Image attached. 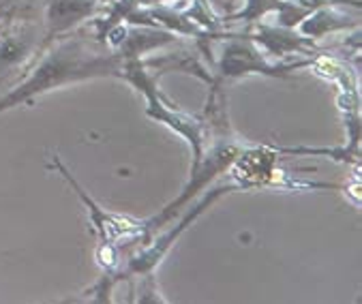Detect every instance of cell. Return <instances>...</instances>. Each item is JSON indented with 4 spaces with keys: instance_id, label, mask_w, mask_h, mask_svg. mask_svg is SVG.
Masks as SVG:
<instances>
[{
    "instance_id": "obj_9",
    "label": "cell",
    "mask_w": 362,
    "mask_h": 304,
    "mask_svg": "<svg viewBox=\"0 0 362 304\" xmlns=\"http://www.w3.org/2000/svg\"><path fill=\"white\" fill-rule=\"evenodd\" d=\"M251 41H255L268 56H274L276 60H283L287 56H317L324 54L317 45V41L305 37L298 33V28H285L279 24H264L257 22L247 33Z\"/></svg>"
},
{
    "instance_id": "obj_11",
    "label": "cell",
    "mask_w": 362,
    "mask_h": 304,
    "mask_svg": "<svg viewBox=\"0 0 362 304\" xmlns=\"http://www.w3.org/2000/svg\"><path fill=\"white\" fill-rule=\"evenodd\" d=\"M144 64H146V69L155 71V75L176 71V73H189V75H193V78L206 82L208 86L214 82V75L208 73V69L204 66V62L195 54H185V52L163 54V56H157L153 60H144Z\"/></svg>"
},
{
    "instance_id": "obj_4",
    "label": "cell",
    "mask_w": 362,
    "mask_h": 304,
    "mask_svg": "<svg viewBox=\"0 0 362 304\" xmlns=\"http://www.w3.org/2000/svg\"><path fill=\"white\" fill-rule=\"evenodd\" d=\"M52 168L71 185L78 199L84 204V208L88 212V221H90V230L99 240V249H116V251H120L122 257H127L131 251H135L137 247H141L148 240L144 221H135L124 214H114V212H107L105 208H101L86 193V189L76 180V176L69 172V168L60 161L58 155L52 159Z\"/></svg>"
},
{
    "instance_id": "obj_13",
    "label": "cell",
    "mask_w": 362,
    "mask_h": 304,
    "mask_svg": "<svg viewBox=\"0 0 362 304\" xmlns=\"http://www.w3.org/2000/svg\"><path fill=\"white\" fill-rule=\"evenodd\" d=\"M141 3H146V5H157V3H170V0H141Z\"/></svg>"
},
{
    "instance_id": "obj_14",
    "label": "cell",
    "mask_w": 362,
    "mask_h": 304,
    "mask_svg": "<svg viewBox=\"0 0 362 304\" xmlns=\"http://www.w3.org/2000/svg\"><path fill=\"white\" fill-rule=\"evenodd\" d=\"M101 5H110V3H114V0H99Z\"/></svg>"
},
{
    "instance_id": "obj_2",
    "label": "cell",
    "mask_w": 362,
    "mask_h": 304,
    "mask_svg": "<svg viewBox=\"0 0 362 304\" xmlns=\"http://www.w3.org/2000/svg\"><path fill=\"white\" fill-rule=\"evenodd\" d=\"M118 78L124 80L127 84H131L144 97V103H146V116L153 122L168 127L172 133H176L178 137H182L189 144L191 157H193L191 170H195L204 157V150L208 144L206 120L199 116L187 114L178 105H174L159 88V75L151 73V69H146V64H144V60H139V58L122 60Z\"/></svg>"
},
{
    "instance_id": "obj_8",
    "label": "cell",
    "mask_w": 362,
    "mask_h": 304,
    "mask_svg": "<svg viewBox=\"0 0 362 304\" xmlns=\"http://www.w3.org/2000/svg\"><path fill=\"white\" fill-rule=\"evenodd\" d=\"M103 9L105 5L99 0H45V45L58 37L80 30L86 22L90 24Z\"/></svg>"
},
{
    "instance_id": "obj_5",
    "label": "cell",
    "mask_w": 362,
    "mask_h": 304,
    "mask_svg": "<svg viewBox=\"0 0 362 304\" xmlns=\"http://www.w3.org/2000/svg\"><path fill=\"white\" fill-rule=\"evenodd\" d=\"M313 58L300 60H276L268 58V54L249 39V35H230L221 45V56L216 62V80H243L249 75H259V78H292L294 71L313 66Z\"/></svg>"
},
{
    "instance_id": "obj_10",
    "label": "cell",
    "mask_w": 362,
    "mask_h": 304,
    "mask_svg": "<svg viewBox=\"0 0 362 304\" xmlns=\"http://www.w3.org/2000/svg\"><path fill=\"white\" fill-rule=\"evenodd\" d=\"M345 30H360V22L354 16L337 9V5L315 7L298 24V33L313 39V41H320L322 37L339 35V33H345Z\"/></svg>"
},
{
    "instance_id": "obj_7",
    "label": "cell",
    "mask_w": 362,
    "mask_h": 304,
    "mask_svg": "<svg viewBox=\"0 0 362 304\" xmlns=\"http://www.w3.org/2000/svg\"><path fill=\"white\" fill-rule=\"evenodd\" d=\"M45 47V33L30 20H20L0 33V84L26 66Z\"/></svg>"
},
{
    "instance_id": "obj_1",
    "label": "cell",
    "mask_w": 362,
    "mask_h": 304,
    "mask_svg": "<svg viewBox=\"0 0 362 304\" xmlns=\"http://www.w3.org/2000/svg\"><path fill=\"white\" fill-rule=\"evenodd\" d=\"M120 66L122 58L97 43L93 35L84 37L80 30L69 33L49 41L26 78L0 97V114L20 105H30L45 93L69 84L118 78Z\"/></svg>"
},
{
    "instance_id": "obj_3",
    "label": "cell",
    "mask_w": 362,
    "mask_h": 304,
    "mask_svg": "<svg viewBox=\"0 0 362 304\" xmlns=\"http://www.w3.org/2000/svg\"><path fill=\"white\" fill-rule=\"evenodd\" d=\"M238 191V187L234 182L230 185H221V187H212L210 191H206L191 208H185L180 212V218L176 225H172L165 234H159L155 238V242H144L141 247H137L135 251H131L124 257V264L118 268V276L120 281H135L141 276H153L157 272V268L161 266V262L165 259V255L172 251V247L176 245V240L189 230V227L214 204L223 197H228L230 193Z\"/></svg>"
},
{
    "instance_id": "obj_6",
    "label": "cell",
    "mask_w": 362,
    "mask_h": 304,
    "mask_svg": "<svg viewBox=\"0 0 362 304\" xmlns=\"http://www.w3.org/2000/svg\"><path fill=\"white\" fill-rule=\"evenodd\" d=\"M228 174L238 191L249 189H341L337 185H317V182H300L292 176H287L279 168V152L274 146H245L240 155L230 165Z\"/></svg>"
},
{
    "instance_id": "obj_12",
    "label": "cell",
    "mask_w": 362,
    "mask_h": 304,
    "mask_svg": "<svg viewBox=\"0 0 362 304\" xmlns=\"http://www.w3.org/2000/svg\"><path fill=\"white\" fill-rule=\"evenodd\" d=\"M283 3L285 0H245V7L223 22H243V24L253 26V24L262 22L266 16L276 13Z\"/></svg>"
}]
</instances>
